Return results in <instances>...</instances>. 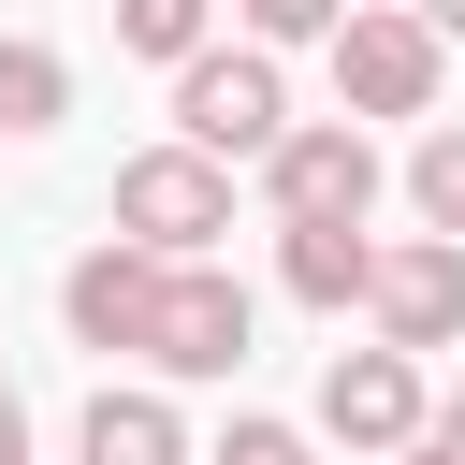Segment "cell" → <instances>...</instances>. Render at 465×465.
<instances>
[{"mask_svg": "<svg viewBox=\"0 0 465 465\" xmlns=\"http://www.w3.org/2000/svg\"><path fill=\"white\" fill-rule=\"evenodd\" d=\"M392 465H450V450H436V436H407V450H392Z\"/></svg>", "mask_w": 465, "mask_h": 465, "instance_id": "d6986e66", "label": "cell"}, {"mask_svg": "<svg viewBox=\"0 0 465 465\" xmlns=\"http://www.w3.org/2000/svg\"><path fill=\"white\" fill-rule=\"evenodd\" d=\"M407 203H421L436 247H465V131H421L407 145Z\"/></svg>", "mask_w": 465, "mask_h": 465, "instance_id": "4fadbf2b", "label": "cell"}, {"mask_svg": "<svg viewBox=\"0 0 465 465\" xmlns=\"http://www.w3.org/2000/svg\"><path fill=\"white\" fill-rule=\"evenodd\" d=\"M276 276H291V305L349 320V305H363V276H378V247H363V232H276Z\"/></svg>", "mask_w": 465, "mask_h": 465, "instance_id": "30bf717a", "label": "cell"}, {"mask_svg": "<svg viewBox=\"0 0 465 465\" xmlns=\"http://www.w3.org/2000/svg\"><path fill=\"white\" fill-rule=\"evenodd\" d=\"M232 15H247V44L276 58V44H334V15H349V0H232Z\"/></svg>", "mask_w": 465, "mask_h": 465, "instance_id": "5bb4252c", "label": "cell"}, {"mask_svg": "<svg viewBox=\"0 0 465 465\" xmlns=\"http://www.w3.org/2000/svg\"><path fill=\"white\" fill-rule=\"evenodd\" d=\"M73 465H189V421H174V392H87V421H73Z\"/></svg>", "mask_w": 465, "mask_h": 465, "instance_id": "9c48e42d", "label": "cell"}, {"mask_svg": "<svg viewBox=\"0 0 465 465\" xmlns=\"http://www.w3.org/2000/svg\"><path fill=\"white\" fill-rule=\"evenodd\" d=\"M247 334H262L247 276L174 262V276H160V320H145V363H160V378H232V363H247Z\"/></svg>", "mask_w": 465, "mask_h": 465, "instance_id": "8992f818", "label": "cell"}, {"mask_svg": "<svg viewBox=\"0 0 465 465\" xmlns=\"http://www.w3.org/2000/svg\"><path fill=\"white\" fill-rule=\"evenodd\" d=\"M421 436H436V450H450V465H465V392H450V407H436V421H421Z\"/></svg>", "mask_w": 465, "mask_h": 465, "instance_id": "2e32d148", "label": "cell"}, {"mask_svg": "<svg viewBox=\"0 0 465 465\" xmlns=\"http://www.w3.org/2000/svg\"><path fill=\"white\" fill-rule=\"evenodd\" d=\"M116 232L160 247V262H203V247L232 232V174H218L203 145H131V160H116Z\"/></svg>", "mask_w": 465, "mask_h": 465, "instance_id": "277c9868", "label": "cell"}, {"mask_svg": "<svg viewBox=\"0 0 465 465\" xmlns=\"http://www.w3.org/2000/svg\"><path fill=\"white\" fill-rule=\"evenodd\" d=\"M262 203H276V232H363L378 145H363L349 116H291V131L262 145Z\"/></svg>", "mask_w": 465, "mask_h": 465, "instance_id": "7a4b0ae2", "label": "cell"}, {"mask_svg": "<svg viewBox=\"0 0 465 465\" xmlns=\"http://www.w3.org/2000/svg\"><path fill=\"white\" fill-rule=\"evenodd\" d=\"M203 465H305V436H291V421H232Z\"/></svg>", "mask_w": 465, "mask_h": 465, "instance_id": "9a60e30c", "label": "cell"}, {"mask_svg": "<svg viewBox=\"0 0 465 465\" xmlns=\"http://www.w3.org/2000/svg\"><path fill=\"white\" fill-rule=\"evenodd\" d=\"M276 131H291V87H276V58H262V44H203V58L174 73V145H203L218 174H232V160H262Z\"/></svg>", "mask_w": 465, "mask_h": 465, "instance_id": "3957f363", "label": "cell"}, {"mask_svg": "<svg viewBox=\"0 0 465 465\" xmlns=\"http://www.w3.org/2000/svg\"><path fill=\"white\" fill-rule=\"evenodd\" d=\"M436 73H450V44L407 0H349L334 15V102H349V131L363 116H436Z\"/></svg>", "mask_w": 465, "mask_h": 465, "instance_id": "6da1fadb", "label": "cell"}, {"mask_svg": "<svg viewBox=\"0 0 465 465\" xmlns=\"http://www.w3.org/2000/svg\"><path fill=\"white\" fill-rule=\"evenodd\" d=\"M421 421H436V392H421V363H407V349H378V334H363V349H334V363H320V436H334V450L392 465Z\"/></svg>", "mask_w": 465, "mask_h": 465, "instance_id": "5b68a950", "label": "cell"}, {"mask_svg": "<svg viewBox=\"0 0 465 465\" xmlns=\"http://www.w3.org/2000/svg\"><path fill=\"white\" fill-rule=\"evenodd\" d=\"M58 116H73V58L15 29V44H0V131L29 145V131H58Z\"/></svg>", "mask_w": 465, "mask_h": 465, "instance_id": "8fae6325", "label": "cell"}, {"mask_svg": "<svg viewBox=\"0 0 465 465\" xmlns=\"http://www.w3.org/2000/svg\"><path fill=\"white\" fill-rule=\"evenodd\" d=\"M160 247H131V232H102L73 276H58V320H73V349H145V320H160Z\"/></svg>", "mask_w": 465, "mask_h": 465, "instance_id": "ba28073f", "label": "cell"}, {"mask_svg": "<svg viewBox=\"0 0 465 465\" xmlns=\"http://www.w3.org/2000/svg\"><path fill=\"white\" fill-rule=\"evenodd\" d=\"M116 44H131V58H174V73H189V58L218 44V0H116Z\"/></svg>", "mask_w": 465, "mask_h": 465, "instance_id": "7c38bea8", "label": "cell"}, {"mask_svg": "<svg viewBox=\"0 0 465 465\" xmlns=\"http://www.w3.org/2000/svg\"><path fill=\"white\" fill-rule=\"evenodd\" d=\"M407 15H421V29H436V44H465V0H407Z\"/></svg>", "mask_w": 465, "mask_h": 465, "instance_id": "ac0fdd59", "label": "cell"}, {"mask_svg": "<svg viewBox=\"0 0 465 465\" xmlns=\"http://www.w3.org/2000/svg\"><path fill=\"white\" fill-rule=\"evenodd\" d=\"M363 320H378V349H465V247H436V232H407V247H378V276H363Z\"/></svg>", "mask_w": 465, "mask_h": 465, "instance_id": "52a82bcc", "label": "cell"}, {"mask_svg": "<svg viewBox=\"0 0 465 465\" xmlns=\"http://www.w3.org/2000/svg\"><path fill=\"white\" fill-rule=\"evenodd\" d=\"M0 465H29V407L15 392H0Z\"/></svg>", "mask_w": 465, "mask_h": 465, "instance_id": "e0dca14e", "label": "cell"}]
</instances>
